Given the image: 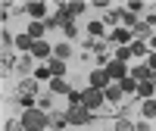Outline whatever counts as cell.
<instances>
[{
    "label": "cell",
    "instance_id": "4316f807",
    "mask_svg": "<svg viewBox=\"0 0 156 131\" xmlns=\"http://www.w3.org/2000/svg\"><path fill=\"white\" fill-rule=\"evenodd\" d=\"M62 28H66V37H75V34H78V25H75V22H66Z\"/></svg>",
    "mask_w": 156,
    "mask_h": 131
},
{
    "label": "cell",
    "instance_id": "d4e9b609",
    "mask_svg": "<svg viewBox=\"0 0 156 131\" xmlns=\"http://www.w3.org/2000/svg\"><path fill=\"white\" fill-rule=\"evenodd\" d=\"M115 59L128 62V59H131V47H119V53H115Z\"/></svg>",
    "mask_w": 156,
    "mask_h": 131
},
{
    "label": "cell",
    "instance_id": "cb8c5ba5",
    "mask_svg": "<svg viewBox=\"0 0 156 131\" xmlns=\"http://www.w3.org/2000/svg\"><path fill=\"white\" fill-rule=\"evenodd\" d=\"M69 106H81V90H69Z\"/></svg>",
    "mask_w": 156,
    "mask_h": 131
},
{
    "label": "cell",
    "instance_id": "52a82bcc",
    "mask_svg": "<svg viewBox=\"0 0 156 131\" xmlns=\"http://www.w3.org/2000/svg\"><path fill=\"white\" fill-rule=\"evenodd\" d=\"M125 72H128V66H125L122 59L106 62V75H109V78H119V81H122V78H125Z\"/></svg>",
    "mask_w": 156,
    "mask_h": 131
},
{
    "label": "cell",
    "instance_id": "836d02e7",
    "mask_svg": "<svg viewBox=\"0 0 156 131\" xmlns=\"http://www.w3.org/2000/svg\"><path fill=\"white\" fill-rule=\"evenodd\" d=\"M134 131H150V125H147V122H137V125H134Z\"/></svg>",
    "mask_w": 156,
    "mask_h": 131
},
{
    "label": "cell",
    "instance_id": "30bf717a",
    "mask_svg": "<svg viewBox=\"0 0 156 131\" xmlns=\"http://www.w3.org/2000/svg\"><path fill=\"white\" fill-rule=\"evenodd\" d=\"M137 94L144 97V100H150L156 94V81H153V78H150V81H137Z\"/></svg>",
    "mask_w": 156,
    "mask_h": 131
},
{
    "label": "cell",
    "instance_id": "3957f363",
    "mask_svg": "<svg viewBox=\"0 0 156 131\" xmlns=\"http://www.w3.org/2000/svg\"><path fill=\"white\" fill-rule=\"evenodd\" d=\"M34 97H37V84L25 78V81L19 84V103H22V106H31V103H34Z\"/></svg>",
    "mask_w": 156,
    "mask_h": 131
},
{
    "label": "cell",
    "instance_id": "e0dca14e",
    "mask_svg": "<svg viewBox=\"0 0 156 131\" xmlns=\"http://www.w3.org/2000/svg\"><path fill=\"white\" fill-rule=\"evenodd\" d=\"M16 44H19L22 50H31V47H34V37H31L28 31H25V34H19V37H16Z\"/></svg>",
    "mask_w": 156,
    "mask_h": 131
},
{
    "label": "cell",
    "instance_id": "9c48e42d",
    "mask_svg": "<svg viewBox=\"0 0 156 131\" xmlns=\"http://www.w3.org/2000/svg\"><path fill=\"white\" fill-rule=\"evenodd\" d=\"M50 53H53V47H50L47 41H34V47H31V56L44 59V56H50Z\"/></svg>",
    "mask_w": 156,
    "mask_h": 131
},
{
    "label": "cell",
    "instance_id": "d6986e66",
    "mask_svg": "<svg viewBox=\"0 0 156 131\" xmlns=\"http://www.w3.org/2000/svg\"><path fill=\"white\" fill-rule=\"evenodd\" d=\"M44 28H47V25H41V22H31V28H28V34L34 37V41H41V34H44Z\"/></svg>",
    "mask_w": 156,
    "mask_h": 131
},
{
    "label": "cell",
    "instance_id": "9a60e30c",
    "mask_svg": "<svg viewBox=\"0 0 156 131\" xmlns=\"http://www.w3.org/2000/svg\"><path fill=\"white\" fill-rule=\"evenodd\" d=\"M140 112H144V119H156V100H144V106H140Z\"/></svg>",
    "mask_w": 156,
    "mask_h": 131
},
{
    "label": "cell",
    "instance_id": "4fadbf2b",
    "mask_svg": "<svg viewBox=\"0 0 156 131\" xmlns=\"http://www.w3.org/2000/svg\"><path fill=\"white\" fill-rule=\"evenodd\" d=\"M50 90H53V94H69L72 87L62 81V78H50Z\"/></svg>",
    "mask_w": 156,
    "mask_h": 131
},
{
    "label": "cell",
    "instance_id": "7402d4cb",
    "mask_svg": "<svg viewBox=\"0 0 156 131\" xmlns=\"http://www.w3.org/2000/svg\"><path fill=\"white\" fill-rule=\"evenodd\" d=\"M150 31H153L150 22H137V25H134V34H140V37H150Z\"/></svg>",
    "mask_w": 156,
    "mask_h": 131
},
{
    "label": "cell",
    "instance_id": "ac0fdd59",
    "mask_svg": "<svg viewBox=\"0 0 156 131\" xmlns=\"http://www.w3.org/2000/svg\"><path fill=\"white\" fill-rule=\"evenodd\" d=\"M53 56H56V59H69V56H72V47H69V44H56Z\"/></svg>",
    "mask_w": 156,
    "mask_h": 131
},
{
    "label": "cell",
    "instance_id": "2e32d148",
    "mask_svg": "<svg viewBox=\"0 0 156 131\" xmlns=\"http://www.w3.org/2000/svg\"><path fill=\"white\" fill-rule=\"evenodd\" d=\"M47 69L53 72V78H62V72H66V62H62V59H50Z\"/></svg>",
    "mask_w": 156,
    "mask_h": 131
},
{
    "label": "cell",
    "instance_id": "5bb4252c",
    "mask_svg": "<svg viewBox=\"0 0 156 131\" xmlns=\"http://www.w3.org/2000/svg\"><path fill=\"white\" fill-rule=\"evenodd\" d=\"M103 94H106V100H112V103H115V100H122V94H125V90H122V84H109L106 90H103Z\"/></svg>",
    "mask_w": 156,
    "mask_h": 131
},
{
    "label": "cell",
    "instance_id": "6da1fadb",
    "mask_svg": "<svg viewBox=\"0 0 156 131\" xmlns=\"http://www.w3.org/2000/svg\"><path fill=\"white\" fill-rule=\"evenodd\" d=\"M19 122H22V128H25V131H44V128L50 125V119H47L41 109H34V106H28V109H25Z\"/></svg>",
    "mask_w": 156,
    "mask_h": 131
},
{
    "label": "cell",
    "instance_id": "e575fe53",
    "mask_svg": "<svg viewBox=\"0 0 156 131\" xmlns=\"http://www.w3.org/2000/svg\"><path fill=\"white\" fill-rule=\"evenodd\" d=\"M147 66H150V72H156V53H153V56L147 59Z\"/></svg>",
    "mask_w": 156,
    "mask_h": 131
},
{
    "label": "cell",
    "instance_id": "44dd1931",
    "mask_svg": "<svg viewBox=\"0 0 156 131\" xmlns=\"http://www.w3.org/2000/svg\"><path fill=\"white\" fill-rule=\"evenodd\" d=\"M128 37H131V31H125V28H115V31H112V41H119L122 47H125V41H128Z\"/></svg>",
    "mask_w": 156,
    "mask_h": 131
},
{
    "label": "cell",
    "instance_id": "ffe728a7",
    "mask_svg": "<svg viewBox=\"0 0 156 131\" xmlns=\"http://www.w3.org/2000/svg\"><path fill=\"white\" fill-rule=\"evenodd\" d=\"M87 31H90V37H103V31H106V28H103V22H90Z\"/></svg>",
    "mask_w": 156,
    "mask_h": 131
},
{
    "label": "cell",
    "instance_id": "ba28073f",
    "mask_svg": "<svg viewBox=\"0 0 156 131\" xmlns=\"http://www.w3.org/2000/svg\"><path fill=\"white\" fill-rule=\"evenodd\" d=\"M25 12H28L31 19H41L47 12V3H41V0H34V3H25Z\"/></svg>",
    "mask_w": 156,
    "mask_h": 131
},
{
    "label": "cell",
    "instance_id": "f546056e",
    "mask_svg": "<svg viewBox=\"0 0 156 131\" xmlns=\"http://www.w3.org/2000/svg\"><path fill=\"white\" fill-rule=\"evenodd\" d=\"M3 131H25V128H22V122H6Z\"/></svg>",
    "mask_w": 156,
    "mask_h": 131
},
{
    "label": "cell",
    "instance_id": "83f0119b",
    "mask_svg": "<svg viewBox=\"0 0 156 131\" xmlns=\"http://www.w3.org/2000/svg\"><path fill=\"white\" fill-rule=\"evenodd\" d=\"M122 22H125V25H131V28L137 25V22H134V12H122Z\"/></svg>",
    "mask_w": 156,
    "mask_h": 131
},
{
    "label": "cell",
    "instance_id": "8fae6325",
    "mask_svg": "<svg viewBox=\"0 0 156 131\" xmlns=\"http://www.w3.org/2000/svg\"><path fill=\"white\" fill-rule=\"evenodd\" d=\"M47 119H50V128H53V131H59L62 125H69V119H66V112H59V109H56V112H50Z\"/></svg>",
    "mask_w": 156,
    "mask_h": 131
},
{
    "label": "cell",
    "instance_id": "7c38bea8",
    "mask_svg": "<svg viewBox=\"0 0 156 131\" xmlns=\"http://www.w3.org/2000/svg\"><path fill=\"white\" fill-rule=\"evenodd\" d=\"M131 78L134 81H150L153 72H150V66H137V69H131Z\"/></svg>",
    "mask_w": 156,
    "mask_h": 131
},
{
    "label": "cell",
    "instance_id": "7a4b0ae2",
    "mask_svg": "<svg viewBox=\"0 0 156 131\" xmlns=\"http://www.w3.org/2000/svg\"><path fill=\"white\" fill-rule=\"evenodd\" d=\"M103 100H106V94H103L100 87H84L81 90V106L84 109H100Z\"/></svg>",
    "mask_w": 156,
    "mask_h": 131
},
{
    "label": "cell",
    "instance_id": "484cf974",
    "mask_svg": "<svg viewBox=\"0 0 156 131\" xmlns=\"http://www.w3.org/2000/svg\"><path fill=\"white\" fill-rule=\"evenodd\" d=\"M115 131H134V125L128 119H119V122H115Z\"/></svg>",
    "mask_w": 156,
    "mask_h": 131
},
{
    "label": "cell",
    "instance_id": "8992f818",
    "mask_svg": "<svg viewBox=\"0 0 156 131\" xmlns=\"http://www.w3.org/2000/svg\"><path fill=\"white\" fill-rule=\"evenodd\" d=\"M59 12L72 22V16H78V12H84V3L81 0H72V3H59Z\"/></svg>",
    "mask_w": 156,
    "mask_h": 131
},
{
    "label": "cell",
    "instance_id": "277c9868",
    "mask_svg": "<svg viewBox=\"0 0 156 131\" xmlns=\"http://www.w3.org/2000/svg\"><path fill=\"white\" fill-rule=\"evenodd\" d=\"M66 119H69V125H87V122H90V109H84V106H69V109H66Z\"/></svg>",
    "mask_w": 156,
    "mask_h": 131
},
{
    "label": "cell",
    "instance_id": "d6a6232c",
    "mask_svg": "<svg viewBox=\"0 0 156 131\" xmlns=\"http://www.w3.org/2000/svg\"><path fill=\"white\" fill-rule=\"evenodd\" d=\"M34 75H37V78H53V72H50V69H37Z\"/></svg>",
    "mask_w": 156,
    "mask_h": 131
},
{
    "label": "cell",
    "instance_id": "1f68e13d",
    "mask_svg": "<svg viewBox=\"0 0 156 131\" xmlns=\"http://www.w3.org/2000/svg\"><path fill=\"white\" fill-rule=\"evenodd\" d=\"M140 53H144V44H140V41L131 44V56H140Z\"/></svg>",
    "mask_w": 156,
    "mask_h": 131
},
{
    "label": "cell",
    "instance_id": "f1b7e54d",
    "mask_svg": "<svg viewBox=\"0 0 156 131\" xmlns=\"http://www.w3.org/2000/svg\"><path fill=\"white\" fill-rule=\"evenodd\" d=\"M0 37H3V50H9V44H12V34L3 28V34H0Z\"/></svg>",
    "mask_w": 156,
    "mask_h": 131
},
{
    "label": "cell",
    "instance_id": "5b68a950",
    "mask_svg": "<svg viewBox=\"0 0 156 131\" xmlns=\"http://www.w3.org/2000/svg\"><path fill=\"white\" fill-rule=\"evenodd\" d=\"M90 87H100V90L109 87V75H106V69H94V72H90Z\"/></svg>",
    "mask_w": 156,
    "mask_h": 131
},
{
    "label": "cell",
    "instance_id": "603a6c76",
    "mask_svg": "<svg viewBox=\"0 0 156 131\" xmlns=\"http://www.w3.org/2000/svg\"><path fill=\"white\" fill-rule=\"evenodd\" d=\"M122 90H125V94H128V90H137V81H134L131 75H125V78H122Z\"/></svg>",
    "mask_w": 156,
    "mask_h": 131
},
{
    "label": "cell",
    "instance_id": "4dcf8cb0",
    "mask_svg": "<svg viewBox=\"0 0 156 131\" xmlns=\"http://www.w3.org/2000/svg\"><path fill=\"white\" fill-rule=\"evenodd\" d=\"M19 72H22V75H28V72H31V62H28V59H22V62H19Z\"/></svg>",
    "mask_w": 156,
    "mask_h": 131
}]
</instances>
